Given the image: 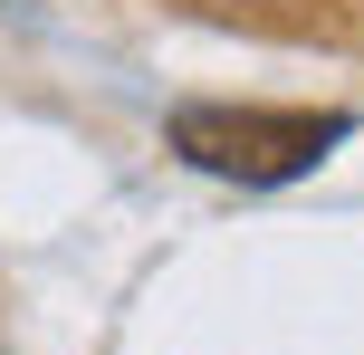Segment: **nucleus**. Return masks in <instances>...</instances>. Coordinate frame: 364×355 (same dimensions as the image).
<instances>
[{
	"label": "nucleus",
	"instance_id": "1",
	"mask_svg": "<svg viewBox=\"0 0 364 355\" xmlns=\"http://www.w3.org/2000/svg\"><path fill=\"white\" fill-rule=\"evenodd\" d=\"M346 115L336 106H182L173 115V154L220 183H297L346 144Z\"/></svg>",
	"mask_w": 364,
	"mask_h": 355
}]
</instances>
